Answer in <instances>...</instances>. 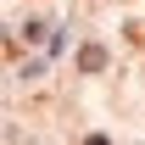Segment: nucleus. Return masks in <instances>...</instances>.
Here are the masks:
<instances>
[{"label": "nucleus", "instance_id": "f257e3e1", "mask_svg": "<svg viewBox=\"0 0 145 145\" xmlns=\"http://www.w3.org/2000/svg\"><path fill=\"white\" fill-rule=\"evenodd\" d=\"M78 67H84V72H101V67H106V50H101V45H84V50H78Z\"/></svg>", "mask_w": 145, "mask_h": 145}]
</instances>
